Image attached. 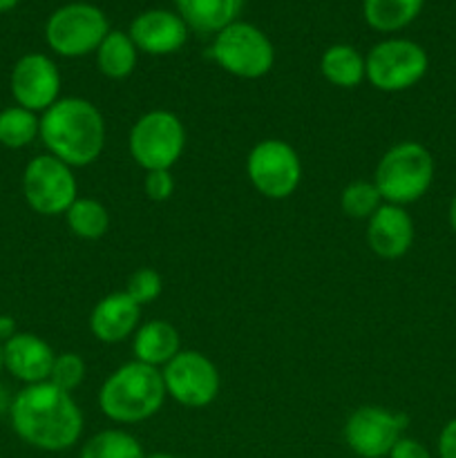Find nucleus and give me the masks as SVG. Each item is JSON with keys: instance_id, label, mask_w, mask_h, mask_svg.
Returning a JSON list of instances; mask_svg holds the SVG:
<instances>
[{"instance_id": "f257e3e1", "label": "nucleus", "mask_w": 456, "mask_h": 458, "mask_svg": "<svg viewBox=\"0 0 456 458\" xmlns=\"http://www.w3.org/2000/svg\"><path fill=\"white\" fill-rule=\"evenodd\" d=\"M16 437L40 452H65L83 437L85 419L70 392L56 385H25L9 405Z\"/></svg>"}, {"instance_id": "f03ea898", "label": "nucleus", "mask_w": 456, "mask_h": 458, "mask_svg": "<svg viewBox=\"0 0 456 458\" xmlns=\"http://www.w3.org/2000/svg\"><path fill=\"white\" fill-rule=\"evenodd\" d=\"M106 119L92 101L80 97L58 98L40 114V141L47 155L70 168H85L106 150Z\"/></svg>"}, {"instance_id": "7ed1b4c3", "label": "nucleus", "mask_w": 456, "mask_h": 458, "mask_svg": "<svg viewBox=\"0 0 456 458\" xmlns=\"http://www.w3.org/2000/svg\"><path fill=\"white\" fill-rule=\"evenodd\" d=\"M161 369L130 360L116 367L98 389V410L119 425H137L159 414L165 403Z\"/></svg>"}, {"instance_id": "20e7f679", "label": "nucleus", "mask_w": 456, "mask_h": 458, "mask_svg": "<svg viewBox=\"0 0 456 458\" xmlns=\"http://www.w3.org/2000/svg\"><path fill=\"white\" fill-rule=\"evenodd\" d=\"M434 173L436 164L423 143L401 141L380 157L371 182L376 183L384 204L407 208L427 195L434 183Z\"/></svg>"}, {"instance_id": "39448f33", "label": "nucleus", "mask_w": 456, "mask_h": 458, "mask_svg": "<svg viewBox=\"0 0 456 458\" xmlns=\"http://www.w3.org/2000/svg\"><path fill=\"white\" fill-rule=\"evenodd\" d=\"M128 150L146 173L173 170L186 150V125L170 110L146 112L130 128Z\"/></svg>"}, {"instance_id": "423d86ee", "label": "nucleus", "mask_w": 456, "mask_h": 458, "mask_svg": "<svg viewBox=\"0 0 456 458\" xmlns=\"http://www.w3.org/2000/svg\"><path fill=\"white\" fill-rule=\"evenodd\" d=\"M210 58L226 74L255 81L266 76L275 63V49L268 36L250 22L235 21L215 34Z\"/></svg>"}, {"instance_id": "0eeeda50", "label": "nucleus", "mask_w": 456, "mask_h": 458, "mask_svg": "<svg viewBox=\"0 0 456 458\" xmlns=\"http://www.w3.org/2000/svg\"><path fill=\"white\" fill-rule=\"evenodd\" d=\"M427 67V52L418 43L410 38H387L376 43L365 56V81L378 92H405L425 79Z\"/></svg>"}, {"instance_id": "6e6552de", "label": "nucleus", "mask_w": 456, "mask_h": 458, "mask_svg": "<svg viewBox=\"0 0 456 458\" xmlns=\"http://www.w3.org/2000/svg\"><path fill=\"white\" fill-rule=\"evenodd\" d=\"M246 177L266 199H289L302 183V159L291 143L264 139L246 157Z\"/></svg>"}, {"instance_id": "1a4fd4ad", "label": "nucleus", "mask_w": 456, "mask_h": 458, "mask_svg": "<svg viewBox=\"0 0 456 458\" xmlns=\"http://www.w3.org/2000/svg\"><path fill=\"white\" fill-rule=\"evenodd\" d=\"M110 34L106 13L88 3H72L56 9L45 25V40L58 56L80 58L94 54Z\"/></svg>"}, {"instance_id": "9d476101", "label": "nucleus", "mask_w": 456, "mask_h": 458, "mask_svg": "<svg viewBox=\"0 0 456 458\" xmlns=\"http://www.w3.org/2000/svg\"><path fill=\"white\" fill-rule=\"evenodd\" d=\"M22 195L27 206L43 217H58L79 197L74 168L52 155H38L25 165Z\"/></svg>"}, {"instance_id": "9b49d317", "label": "nucleus", "mask_w": 456, "mask_h": 458, "mask_svg": "<svg viewBox=\"0 0 456 458\" xmlns=\"http://www.w3.org/2000/svg\"><path fill=\"white\" fill-rule=\"evenodd\" d=\"M165 396L188 410H204L222 389V376L217 365L206 353L195 349H182L168 365L161 369Z\"/></svg>"}, {"instance_id": "f8f14e48", "label": "nucleus", "mask_w": 456, "mask_h": 458, "mask_svg": "<svg viewBox=\"0 0 456 458\" xmlns=\"http://www.w3.org/2000/svg\"><path fill=\"white\" fill-rule=\"evenodd\" d=\"M410 423L405 414L380 405H362L349 414L344 423V443L360 458H387L398 441L405 437Z\"/></svg>"}, {"instance_id": "ddd939ff", "label": "nucleus", "mask_w": 456, "mask_h": 458, "mask_svg": "<svg viewBox=\"0 0 456 458\" xmlns=\"http://www.w3.org/2000/svg\"><path fill=\"white\" fill-rule=\"evenodd\" d=\"M9 88L16 106L43 114L61 98V72L47 54H25L13 65Z\"/></svg>"}, {"instance_id": "4468645a", "label": "nucleus", "mask_w": 456, "mask_h": 458, "mask_svg": "<svg viewBox=\"0 0 456 458\" xmlns=\"http://www.w3.org/2000/svg\"><path fill=\"white\" fill-rule=\"evenodd\" d=\"M128 34L139 52L150 56H168L186 45L190 30L179 13L168 9H148L130 22Z\"/></svg>"}, {"instance_id": "2eb2a0df", "label": "nucleus", "mask_w": 456, "mask_h": 458, "mask_svg": "<svg viewBox=\"0 0 456 458\" xmlns=\"http://www.w3.org/2000/svg\"><path fill=\"white\" fill-rule=\"evenodd\" d=\"M414 219L407 208L383 204L367 219V246L380 259H398L414 244Z\"/></svg>"}, {"instance_id": "dca6fc26", "label": "nucleus", "mask_w": 456, "mask_h": 458, "mask_svg": "<svg viewBox=\"0 0 456 458\" xmlns=\"http://www.w3.org/2000/svg\"><path fill=\"white\" fill-rule=\"evenodd\" d=\"M141 325V307L125 291H114L94 304L89 313V331L103 344H119L137 334Z\"/></svg>"}, {"instance_id": "f3484780", "label": "nucleus", "mask_w": 456, "mask_h": 458, "mask_svg": "<svg viewBox=\"0 0 456 458\" xmlns=\"http://www.w3.org/2000/svg\"><path fill=\"white\" fill-rule=\"evenodd\" d=\"M4 369L25 385L47 383L54 365V349L40 335L18 331L3 344Z\"/></svg>"}, {"instance_id": "a211bd4d", "label": "nucleus", "mask_w": 456, "mask_h": 458, "mask_svg": "<svg viewBox=\"0 0 456 458\" xmlns=\"http://www.w3.org/2000/svg\"><path fill=\"white\" fill-rule=\"evenodd\" d=\"M179 352H182V338L168 320L141 322L137 334L132 335L134 360L155 369H164Z\"/></svg>"}, {"instance_id": "6ab92c4d", "label": "nucleus", "mask_w": 456, "mask_h": 458, "mask_svg": "<svg viewBox=\"0 0 456 458\" xmlns=\"http://www.w3.org/2000/svg\"><path fill=\"white\" fill-rule=\"evenodd\" d=\"M177 13L188 30L199 34H219L240 18L244 0H174Z\"/></svg>"}, {"instance_id": "aec40b11", "label": "nucleus", "mask_w": 456, "mask_h": 458, "mask_svg": "<svg viewBox=\"0 0 456 458\" xmlns=\"http://www.w3.org/2000/svg\"><path fill=\"white\" fill-rule=\"evenodd\" d=\"M320 72L334 88L353 89L365 81V56L351 45H331L322 54Z\"/></svg>"}, {"instance_id": "412c9836", "label": "nucleus", "mask_w": 456, "mask_h": 458, "mask_svg": "<svg viewBox=\"0 0 456 458\" xmlns=\"http://www.w3.org/2000/svg\"><path fill=\"white\" fill-rule=\"evenodd\" d=\"M94 54H97L98 72L106 79L123 81L137 70L139 49L125 31H110Z\"/></svg>"}, {"instance_id": "4be33fe9", "label": "nucleus", "mask_w": 456, "mask_h": 458, "mask_svg": "<svg viewBox=\"0 0 456 458\" xmlns=\"http://www.w3.org/2000/svg\"><path fill=\"white\" fill-rule=\"evenodd\" d=\"M423 4L425 0H362V16L371 30L392 34L411 25Z\"/></svg>"}, {"instance_id": "5701e85b", "label": "nucleus", "mask_w": 456, "mask_h": 458, "mask_svg": "<svg viewBox=\"0 0 456 458\" xmlns=\"http://www.w3.org/2000/svg\"><path fill=\"white\" fill-rule=\"evenodd\" d=\"M65 222L79 240L94 242L101 240L110 228V213L106 204L94 197H76L74 204L67 208Z\"/></svg>"}, {"instance_id": "b1692460", "label": "nucleus", "mask_w": 456, "mask_h": 458, "mask_svg": "<svg viewBox=\"0 0 456 458\" xmlns=\"http://www.w3.org/2000/svg\"><path fill=\"white\" fill-rule=\"evenodd\" d=\"M40 137V116L21 106L0 110V146L22 150Z\"/></svg>"}, {"instance_id": "393cba45", "label": "nucleus", "mask_w": 456, "mask_h": 458, "mask_svg": "<svg viewBox=\"0 0 456 458\" xmlns=\"http://www.w3.org/2000/svg\"><path fill=\"white\" fill-rule=\"evenodd\" d=\"M79 458H146V452L137 437L112 428L89 437L80 447Z\"/></svg>"}, {"instance_id": "a878e982", "label": "nucleus", "mask_w": 456, "mask_h": 458, "mask_svg": "<svg viewBox=\"0 0 456 458\" xmlns=\"http://www.w3.org/2000/svg\"><path fill=\"white\" fill-rule=\"evenodd\" d=\"M383 204L384 201L378 188L369 179H356L340 192V208L349 219H365L367 222Z\"/></svg>"}, {"instance_id": "bb28decb", "label": "nucleus", "mask_w": 456, "mask_h": 458, "mask_svg": "<svg viewBox=\"0 0 456 458\" xmlns=\"http://www.w3.org/2000/svg\"><path fill=\"white\" fill-rule=\"evenodd\" d=\"M85 374H88V365L83 358L74 352L56 353L52 365V374H49V383L56 385L63 392H74L83 385Z\"/></svg>"}, {"instance_id": "cd10ccee", "label": "nucleus", "mask_w": 456, "mask_h": 458, "mask_svg": "<svg viewBox=\"0 0 456 458\" xmlns=\"http://www.w3.org/2000/svg\"><path fill=\"white\" fill-rule=\"evenodd\" d=\"M164 291V280H161L159 273L155 268H137L132 276L128 277V286H125V293L139 304V307H146L152 304Z\"/></svg>"}, {"instance_id": "c85d7f7f", "label": "nucleus", "mask_w": 456, "mask_h": 458, "mask_svg": "<svg viewBox=\"0 0 456 458\" xmlns=\"http://www.w3.org/2000/svg\"><path fill=\"white\" fill-rule=\"evenodd\" d=\"M143 192L150 201H168L174 192V177L170 170H152V173H146V179H143Z\"/></svg>"}, {"instance_id": "c756f323", "label": "nucleus", "mask_w": 456, "mask_h": 458, "mask_svg": "<svg viewBox=\"0 0 456 458\" xmlns=\"http://www.w3.org/2000/svg\"><path fill=\"white\" fill-rule=\"evenodd\" d=\"M387 458H432V454H429V450L420 441L402 437L401 441L393 445V450L389 452Z\"/></svg>"}, {"instance_id": "7c9ffc66", "label": "nucleus", "mask_w": 456, "mask_h": 458, "mask_svg": "<svg viewBox=\"0 0 456 458\" xmlns=\"http://www.w3.org/2000/svg\"><path fill=\"white\" fill-rule=\"evenodd\" d=\"M438 458H456V419H452L438 434Z\"/></svg>"}, {"instance_id": "2f4dec72", "label": "nucleus", "mask_w": 456, "mask_h": 458, "mask_svg": "<svg viewBox=\"0 0 456 458\" xmlns=\"http://www.w3.org/2000/svg\"><path fill=\"white\" fill-rule=\"evenodd\" d=\"M18 334L16 329V320L12 316H0V343H7L9 338Z\"/></svg>"}, {"instance_id": "473e14b6", "label": "nucleus", "mask_w": 456, "mask_h": 458, "mask_svg": "<svg viewBox=\"0 0 456 458\" xmlns=\"http://www.w3.org/2000/svg\"><path fill=\"white\" fill-rule=\"evenodd\" d=\"M450 226H452V231L456 233V195L450 204Z\"/></svg>"}, {"instance_id": "72a5a7b5", "label": "nucleus", "mask_w": 456, "mask_h": 458, "mask_svg": "<svg viewBox=\"0 0 456 458\" xmlns=\"http://www.w3.org/2000/svg\"><path fill=\"white\" fill-rule=\"evenodd\" d=\"M16 4H18V0H0V13L12 12V9L16 7Z\"/></svg>"}, {"instance_id": "f704fd0d", "label": "nucleus", "mask_w": 456, "mask_h": 458, "mask_svg": "<svg viewBox=\"0 0 456 458\" xmlns=\"http://www.w3.org/2000/svg\"><path fill=\"white\" fill-rule=\"evenodd\" d=\"M146 458H177V456L168 454V452H155V454H146Z\"/></svg>"}, {"instance_id": "c9c22d12", "label": "nucleus", "mask_w": 456, "mask_h": 458, "mask_svg": "<svg viewBox=\"0 0 456 458\" xmlns=\"http://www.w3.org/2000/svg\"><path fill=\"white\" fill-rule=\"evenodd\" d=\"M4 369V358H3V343H0V374H3Z\"/></svg>"}]
</instances>
